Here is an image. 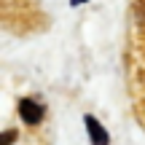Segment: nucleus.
I'll return each mask as SVG.
<instances>
[{"mask_svg":"<svg viewBox=\"0 0 145 145\" xmlns=\"http://www.w3.org/2000/svg\"><path fill=\"white\" fill-rule=\"evenodd\" d=\"M19 113H22V118H24V124L35 126L38 121L43 118V105L35 102V99H22L19 102Z\"/></svg>","mask_w":145,"mask_h":145,"instance_id":"1","label":"nucleus"},{"mask_svg":"<svg viewBox=\"0 0 145 145\" xmlns=\"http://www.w3.org/2000/svg\"><path fill=\"white\" fill-rule=\"evenodd\" d=\"M83 124H86L89 135H91V142H97V145H105V142L110 140V137H108V132L102 129V124H99V121L94 118V116H86V118H83Z\"/></svg>","mask_w":145,"mask_h":145,"instance_id":"2","label":"nucleus"},{"mask_svg":"<svg viewBox=\"0 0 145 145\" xmlns=\"http://www.w3.org/2000/svg\"><path fill=\"white\" fill-rule=\"evenodd\" d=\"M16 140V132H5L3 135V142H14Z\"/></svg>","mask_w":145,"mask_h":145,"instance_id":"3","label":"nucleus"},{"mask_svg":"<svg viewBox=\"0 0 145 145\" xmlns=\"http://www.w3.org/2000/svg\"><path fill=\"white\" fill-rule=\"evenodd\" d=\"M81 3H83V0H72V5H81Z\"/></svg>","mask_w":145,"mask_h":145,"instance_id":"4","label":"nucleus"}]
</instances>
